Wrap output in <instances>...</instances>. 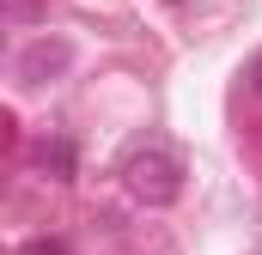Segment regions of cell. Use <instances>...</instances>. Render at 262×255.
<instances>
[{
  "label": "cell",
  "mask_w": 262,
  "mask_h": 255,
  "mask_svg": "<svg viewBox=\"0 0 262 255\" xmlns=\"http://www.w3.org/2000/svg\"><path fill=\"white\" fill-rule=\"evenodd\" d=\"M0 6H6V12H12V18H37V12H43V6H49V0H0Z\"/></svg>",
  "instance_id": "277c9868"
},
{
  "label": "cell",
  "mask_w": 262,
  "mask_h": 255,
  "mask_svg": "<svg viewBox=\"0 0 262 255\" xmlns=\"http://www.w3.org/2000/svg\"><path fill=\"white\" fill-rule=\"evenodd\" d=\"M67 61H73V43H61V37H37V43L18 55L12 73H18L25 85H49V79H61V73H67Z\"/></svg>",
  "instance_id": "7a4b0ae2"
},
{
  "label": "cell",
  "mask_w": 262,
  "mask_h": 255,
  "mask_svg": "<svg viewBox=\"0 0 262 255\" xmlns=\"http://www.w3.org/2000/svg\"><path fill=\"white\" fill-rule=\"evenodd\" d=\"M37 170H49L55 183H67V176H73V146H67V140H43V146H37Z\"/></svg>",
  "instance_id": "3957f363"
},
{
  "label": "cell",
  "mask_w": 262,
  "mask_h": 255,
  "mask_svg": "<svg viewBox=\"0 0 262 255\" xmlns=\"http://www.w3.org/2000/svg\"><path fill=\"white\" fill-rule=\"evenodd\" d=\"M25 255H67V249H61V243H49V237H37V243H31Z\"/></svg>",
  "instance_id": "5b68a950"
},
{
  "label": "cell",
  "mask_w": 262,
  "mask_h": 255,
  "mask_svg": "<svg viewBox=\"0 0 262 255\" xmlns=\"http://www.w3.org/2000/svg\"><path fill=\"white\" fill-rule=\"evenodd\" d=\"M122 189L134 200H146V207H171L177 194H183V164L165 152V146H140L122 158Z\"/></svg>",
  "instance_id": "6da1fadb"
}]
</instances>
